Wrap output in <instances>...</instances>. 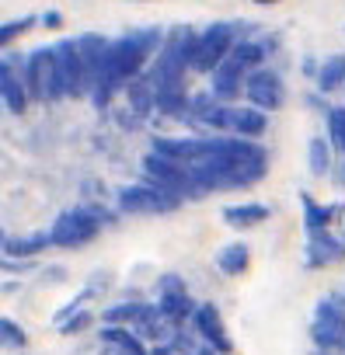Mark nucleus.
<instances>
[{
  "instance_id": "6ab92c4d",
  "label": "nucleus",
  "mask_w": 345,
  "mask_h": 355,
  "mask_svg": "<svg viewBox=\"0 0 345 355\" xmlns=\"http://www.w3.org/2000/svg\"><path fill=\"white\" fill-rule=\"evenodd\" d=\"M269 132V112L255 108V105H234V122H230V136L241 139H262Z\"/></svg>"
},
{
  "instance_id": "f03ea898",
  "label": "nucleus",
  "mask_w": 345,
  "mask_h": 355,
  "mask_svg": "<svg viewBox=\"0 0 345 355\" xmlns=\"http://www.w3.org/2000/svg\"><path fill=\"white\" fill-rule=\"evenodd\" d=\"M258 67H265V46L255 39H241L234 46V53L210 73V91L224 105H234L237 98H244V84Z\"/></svg>"
},
{
  "instance_id": "a211bd4d",
  "label": "nucleus",
  "mask_w": 345,
  "mask_h": 355,
  "mask_svg": "<svg viewBox=\"0 0 345 355\" xmlns=\"http://www.w3.org/2000/svg\"><path fill=\"white\" fill-rule=\"evenodd\" d=\"M53 237L49 230H35V234H8L4 237V258H18V261H32L35 254L49 251Z\"/></svg>"
},
{
  "instance_id": "dca6fc26",
  "label": "nucleus",
  "mask_w": 345,
  "mask_h": 355,
  "mask_svg": "<svg viewBox=\"0 0 345 355\" xmlns=\"http://www.w3.org/2000/svg\"><path fill=\"white\" fill-rule=\"evenodd\" d=\"M300 206H303V234L307 237H317V234H328L331 230V223L342 216L345 220V209L338 206V202H331V206H321L310 192H303L300 196Z\"/></svg>"
},
{
  "instance_id": "7ed1b4c3",
  "label": "nucleus",
  "mask_w": 345,
  "mask_h": 355,
  "mask_svg": "<svg viewBox=\"0 0 345 355\" xmlns=\"http://www.w3.org/2000/svg\"><path fill=\"white\" fill-rule=\"evenodd\" d=\"M105 223H115L112 213L98 209V206H74V209H63L53 227H49V237H53V248H63V251H77V248H87L101 230Z\"/></svg>"
},
{
  "instance_id": "9b49d317",
  "label": "nucleus",
  "mask_w": 345,
  "mask_h": 355,
  "mask_svg": "<svg viewBox=\"0 0 345 355\" xmlns=\"http://www.w3.org/2000/svg\"><path fill=\"white\" fill-rule=\"evenodd\" d=\"M0 98H4V108L11 115H25L32 105L28 84H25V56L4 53L0 60Z\"/></svg>"
},
{
  "instance_id": "a878e982",
  "label": "nucleus",
  "mask_w": 345,
  "mask_h": 355,
  "mask_svg": "<svg viewBox=\"0 0 345 355\" xmlns=\"http://www.w3.org/2000/svg\"><path fill=\"white\" fill-rule=\"evenodd\" d=\"M0 338H4L8 348H28V331L18 320H11V317L0 320Z\"/></svg>"
},
{
  "instance_id": "aec40b11",
  "label": "nucleus",
  "mask_w": 345,
  "mask_h": 355,
  "mask_svg": "<svg viewBox=\"0 0 345 355\" xmlns=\"http://www.w3.org/2000/svg\"><path fill=\"white\" fill-rule=\"evenodd\" d=\"M217 268L224 272V275H230V279H237V275H244L248 268H251V248L248 244H241V241H234V244H224L220 251H217Z\"/></svg>"
},
{
  "instance_id": "f257e3e1",
  "label": "nucleus",
  "mask_w": 345,
  "mask_h": 355,
  "mask_svg": "<svg viewBox=\"0 0 345 355\" xmlns=\"http://www.w3.org/2000/svg\"><path fill=\"white\" fill-rule=\"evenodd\" d=\"M269 150L258 139H241V136H203L199 160L189 164L196 182L203 185L206 196L213 192H241L255 189L269 174Z\"/></svg>"
},
{
  "instance_id": "2f4dec72",
  "label": "nucleus",
  "mask_w": 345,
  "mask_h": 355,
  "mask_svg": "<svg viewBox=\"0 0 345 355\" xmlns=\"http://www.w3.org/2000/svg\"><path fill=\"white\" fill-rule=\"evenodd\" d=\"M342 241H345V220H342Z\"/></svg>"
},
{
  "instance_id": "9d476101",
  "label": "nucleus",
  "mask_w": 345,
  "mask_h": 355,
  "mask_svg": "<svg viewBox=\"0 0 345 355\" xmlns=\"http://www.w3.org/2000/svg\"><path fill=\"white\" fill-rule=\"evenodd\" d=\"M56 53H60V70H63L67 98H91V91H94V70L81 56L77 39H60L56 42Z\"/></svg>"
},
{
  "instance_id": "f3484780",
  "label": "nucleus",
  "mask_w": 345,
  "mask_h": 355,
  "mask_svg": "<svg viewBox=\"0 0 345 355\" xmlns=\"http://www.w3.org/2000/svg\"><path fill=\"white\" fill-rule=\"evenodd\" d=\"M269 216H272V209H269L265 202H255V199H248V202H234V206L224 209V223H227L230 230H237V234L255 230V227H265Z\"/></svg>"
},
{
  "instance_id": "4468645a",
  "label": "nucleus",
  "mask_w": 345,
  "mask_h": 355,
  "mask_svg": "<svg viewBox=\"0 0 345 355\" xmlns=\"http://www.w3.org/2000/svg\"><path fill=\"white\" fill-rule=\"evenodd\" d=\"M342 261H345V241L342 237H335L331 230L307 237V244H303V265L307 268H331V265H342Z\"/></svg>"
},
{
  "instance_id": "412c9836",
  "label": "nucleus",
  "mask_w": 345,
  "mask_h": 355,
  "mask_svg": "<svg viewBox=\"0 0 345 355\" xmlns=\"http://www.w3.org/2000/svg\"><path fill=\"white\" fill-rule=\"evenodd\" d=\"M331 153H335V146H331L328 136H310V143H307V167H310L314 178L335 174V157Z\"/></svg>"
},
{
  "instance_id": "0eeeda50",
  "label": "nucleus",
  "mask_w": 345,
  "mask_h": 355,
  "mask_svg": "<svg viewBox=\"0 0 345 355\" xmlns=\"http://www.w3.org/2000/svg\"><path fill=\"white\" fill-rule=\"evenodd\" d=\"M310 341L317 352H345V300L342 293H328L314 306Z\"/></svg>"
},
{
  "instance_id": "bb28decb",
  "label": "nucleus",
  "mask_w": 345,
  "mask_h": 355,
  "mask_svg": "<svg viewBox=\"0 0 345 355\" xmlns=\"http://www.w3.org/2000/svg\"><path fill=\"white\" fill-rule=\"evenodd\" d=\"M91 320H94V313L81 306V310H77L74 317H67V320L60 324V331H63V334H77V331H84V327H91Z\"/></svg>"
},
{
  "instance_id": "cd10ccee",
  "label": "nucleus",
  "mask_w": 345,
  "mask_h": 355,
  "mask_svg": "<svg viewBox=\"0 0 345 355\" xmlns=\"http://www.w3.org/2000/svg\"><path fill=\"white\" fill-rule=\"evenodd\" d=\"M42 25H46V28H63V15H60V11H46V15H42Z\"/></svg>"
},
{
  "instance_id": "c85d7f7f",
  "label": "nucleus",
  "mask_w": 345,
  "mask_h": 355,
  "mask_svg": "<svg viewBox=\"0 0 345 355\" xmlns=\"http://www.w3.org/2000/svg\"><path fill=\"white\" fill-rule=\"evenodd\" d=\"M150 352H153V355H178V352H175V348H171V345H153Z\"/></svg>"
},
{
  "instance_id": "1a4fd4ad",
  "label": "nucleus",
  "mask_w": 345,
  "mask_h": 355,
  "mask_svg": "<svg viewBox=\"0 0 345 355\" xmlns=\"http://www.w3.org/2000/svg\"><path fill=\"white\" fill-rule=\"evenodd\" d=\"M157 310H160L171 324H192L199 303L189 296V286H185L182 275L167 272V275L157 279Z\"/></svg>"
},
{
  "instance_id": "423d86ee",
  "label": "nucleus",
  "mask_w": 345,
  "mask_h": 355,
  "mask_svg": "<svg viewBox=\"0 0 345 355\" xmlns=\"http://www.w3.org/2000/svg\"><path fill=\"white\" fill-rule=\"evenodd\" d=\"M115 206L126 216H167V213H178L185 206V199L160 189V185H153V182H140V185L119 189Z\"/></svg>"
},
{
  "instance_id": "39448f33",
  "label": "nucleus",
  "mask_w": 345,
  "mask_h": 355,
  "mask_svg": "<svg viewBox=\"0 0 345 355\" xmlns=\"http://www.w3.org/2000/svg\"><path fill=\"white\" fill-rule=\"evenodd\" d=\"M143 182H153V185H160V189H167V192H175V196H182L185 202H203V199H206L203 185L196 182V174H192L185 164L171 160V157H160V153H153V150L143 157Z\"/></svg>"
},
{
  "instance_id": "20e7f679",
  "label": "nucleus",
  "mask_w": 345,
  "mask_h": 355,
  "mask_svg": "<svg viewBox=\"0 0 345 355\" xmlns=\"http://www.w3.org/2000/svg\"><path fill=\"white\" fill-rule=\"evenodd\" d=\"M25 84H28V94L35 105H53V101L67 98L56 46H39L25 56Z\"/></svg>"
},
{
  "instance_id": "473e14b6",
  "label": "nucleus",
  "mask_w": 345,
  "mask_h": 355,
  "mask_svg": "<svg viewBox=\"0 0 345 355\" xmlns=\"http://www.w3.org/2000/svg\"><path fill=\"white\" fill-rule=\"evenodd\" d=\"M112 355H122V352H112Z\"/></svg>"
},
{
  "instance_id": "6e6552de",
  "label": "nucleus",
  "mask_w": 345,
  "mask_h": 355,
  "mask_svg": "<svg viewBox=\"0 0 345 355\" xmlns=\"http://www.w3.org/2000/svg\"><path fill=\"white\" fill-rule=\"evenodd\" d=\"M237 21H213L210 28H203L199 32V53H196V67H192V73H213L230 53H234V46L241 42L237 39Z\"/></svg>"
},
{
  "instance_id": "b1692460",
  "label": "nucleus",
  "mask_w": 345,
  "mask_h": 355,
  "mask_svg": "<svg viewBox=\"0 0 345 355\" xmlns=\"http://www.w3.org/2000/svg\"><path fill=\"white\" fill-rule=\"evenodd\" d=\"M324 129H328L331 146L345 157V105H328L324 108Z\"/></svg>"
},
{
  "instance_id": "ddd939ff",
  "label": "nucleus",
  "mask_w": 345,
  "mask_h": 355,
  "mask_svg": "<svg viewBox=\"0 0 345 355\" xmlns=\"http://www.w3.org/2000/svg\"><path fill=\"white\" fill-rule=\"evenodd\" d=\"M192 327H196V338H203V345L213 348L217 355H230L234 352V341L227 334V324H224L217 303H199V310L192 317Z\"/></svg>"
},
{
  "instance_id": "c756f323",
  "label": "nucleus",
  "mask_w": 345,
  "mask_h": 355,
  "mask_svg": "<svg viewBox=\"0 0 345 355\" xmlns=\"http://www.w3.org/2000/svg\"><path fill=\"white\" fill-rule=\"evenodd\" d=\"M251 4H258V8H272V4H279V0H251Z\"/></svg>"
},
{
  "instance_id": "5701e85b",
  "label": "nucleus",
  "mask_w": 345,
  "mask_h": 355,
  "mask_svg": "<svg viewBox=\"0 0 345 355\" xmlns=\"http://www.w3.org/2000/svg\"><path fill=\"white\" fill-rule=\"evenodd\" d=\"M146 306L150 303H143V300H136V303H119V306H108V310H101V324H119V327H133L143 313H146Z\"/></svg>"
},
{
  "instance_id": "2eb2a0df",
  "label": "nucleus",
  "mask_w": 345,
  "mask_h": 355,
  "mask_svg": "<svg viewBox=\"0 0 345 355\" xmlns=\"http://www.w3.org/2000/svg\"><path fill=\"white\" fill-rule=\"evenodd\" d=\"M122 94H126V105L136 115V122H146L157 115V84L150 73H140L136 80H129Z\"/></svg>"
},
{
  "instance_id": "f8f14e48",
  "label": "nucleus",
  "mask_w": 345,
  "mask_h": 355,
  "mask_svg": "<svg viewBox=\"0 0 345 355\" xmlns=\"http://www.w3.org/2000/svg\"><path fill=\"white\" fill-rule=\"evenodd\" d=\"M244 98H248V105H255L262 112H279L286 105V80L272 67H258L244 84Z\"/></svg>"
},
{
  "instance_id": "7c9ffc66",
  "label": "nucleus",
  "mask_w": 345,
  "mask_h": 355,
  "mask_svg": "<svg viewBox=\"0 0 345 355\" xmlns=\"http://www.w3.org/2000/svg\"><path fill=\"white\" fill-rule=\"evenodd\" d=\"M192 355H217L213 348H199V352H192Z\"/></svg>"
},
{
  "instance_id": "393cba45",
  "label": "nucleus",
  "mask_w": 345,
  "mask_h": 355,
  "mask_svg": "<svg viewBox=\"0 0 345 355\" xmlns=\"http://www.w3.org/2000/svg\"><path fill=\"white\" fill-rule=\"evenodd\" d=\"M35 25H42V18H35V15H25V18H15V21H4V28H0V42H4V46H11L18 35L32 32Z\"/></svg>"
},
{
  "instance_id": "4be33fe9",
  "label": "nucleus",
  "mask_w": 345,
  "mask_h": 355,
  "mask_svg": "<svg viewBox=\"0 0 345 355\" xmlns=\"http://www.w3.org/2000/svg\"><path fill=\"white\" fill-rule=\"evenodd\" d=\"M314 84H317V94L345 91V56H342V53H335V56L321 60V70H317Z\"/></svg>"
}]
</instances>
